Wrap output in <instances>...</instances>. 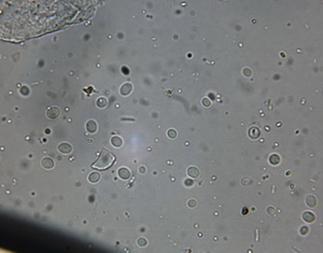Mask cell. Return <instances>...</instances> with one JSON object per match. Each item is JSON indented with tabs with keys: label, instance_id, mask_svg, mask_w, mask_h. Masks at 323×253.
Wrapping results in <instances>:
<instances>
[{
	"label": "cell",
	"instance_id": "1",
	"mask_svg": "<svg viewBox=\"0 0 323 253\" xmlns=\"http://www.w3.org/2000/svg\"><path fill=\"white\" fill-rule=\"evenodd\" d=\"M112 161H113V156L108 151L103 150L101 151V154H100V157L98 158V161L96 162V164L93 165V167L99 169H106L112 164Z\"/></svg>",
	"mask_w": 323,
	"mask_h": 253
},
{
	"label": "cell",
	"instance_id": "2",
	"mask_svg": "<svg viewBox=\"0 0 323 253\" xmlns=\"http://www.w3.org/2000/svg\"><path fill=\"white\" fill-rule=\"evenodd\" d=\"M59 114H60V109H59L58 107L55 106L50 107L46 110V116H48V119H51V120H54L56 117H58Z\"/></svg>",
	"mask_w": 323,
	"mask_h": 253
},
{
	"label": "cell",
	"instance_id": "3",
	"mask_svg": "<svg viewBox=\"0 0 323 253\" xmlns=\"http://www.w3.org/2000/svg\"><path fill=\"white\" fill-rule=\"evenodd\" d=\"M57 150L62 153V154H70L72 152V146L68 142H62L60 144H58Z\"/></svg>",
	"mask_w": 323,
	"mask_h": 253
},
{
	"label": "cell",
	"instance_id": "4",
	"mask_svg": "<svg viewBox=\"0 0 323 253\" xmlns=\"http://www.w3.org/2000/svg\"><path fill=\"white\" fill-rule=\"evenodd\" d=\"M302 218H303V220H304L305 222H307V223H312V222H315V220H316V216H315V213L311 212V211H305V212L303 213Z\"/></svg>",
	"mask_w": 323,
	"mask_h": 253
},
{
	"label": "cell",
	"instance_id": "5",
	"mask_svg": "<svg viewBox=\"0 0 323 253\" xmlns=\"http://www.w3.org/2000/svg\"><path fill=\"white\" fill-rule=\"evenodd\" d=\"M132 91V85L130 83H124V84L121 86V89H120V93H121L122 96H127L129 95Z\"/></svg>",
	"mask_w": 323,
	"mask_h": 253
},
{
	"label": "cell",
	"instance_id": "6",
	"mask_svg": "<svg viewBox=\"0 0 323 253\" xmlns=\"http://www.w3.org/2000/svg\"><path fill=\"white\" fill-rule=\"evenodd\" d=\"M118 173H119V177L123 180H128L129 178H130V171H129V169L125 168V167H122V168L119 169Z\"/></svg>",
	"mask_w": 323,
	"mask_h": 253
},
{
	"label": "cell",
	"instance_id": "7",
	"mask_svg": "<svg viewBox=\"0 0 323 253\" xmlns=\"http://www.w3.org/2000/svg\"><path fill=\"white\" fill-rule=\"evenodd\" d=\"M41 165H42V167L45 169H51L54 167V162H53V159L50 157H44V158H42V161H41Z\"/></svg>",
	"mask_w": 323,
	"mask_h": 253
},
{
	"label": "cell",
	"instance_id": "8",
	"mask_svg": "<svg viewBox=\"0 0 323 253\" xmlns=\"http://www.w3.org/2000/svg\"><path fill=\"white\" fill-rule=\"evenodd\" d=\"M86 130L91 134H94L97 130V123H96L94 120H89V121L86 123Z\"/></svg>",
	"mask_w": 323,
	"mask_h": 253
},
{
	"label": "cell",
	"instance_id": "9",
	"mask_svg": "<svg viewBox=\"0 0 323 253\" xmlns=\"http://www.w3.org/2000/svg\"><path fill=\"white\" fill-rule=\"evenodd\" d=\"M187 176L190 177V178H193V179L197 178V177L199 176L198 168H196V167H194V166L189 167V168H187Z\"/></svg>",
	"mask_w": 323,
	"mask_h": 253
},
{
	"label": "cell",
	"instance_id": "10",
	"mask_svg": "<svg viewBox=\"0 0 323 253\" xmlns=\"http://www.w3.org/2000/svg\"><path fill=\"white\" fill-rule=\"evenodd\" d=\"M317 202H317V198H316V196H313V195H308V196L306 197V204H307V206L310 207V208L316 207Z\"/></svg>",
	"mask_w": 323,
	"mask_h": 253
},
{
	"label": "cell",
	"instance_id": "11",
	"mask_svg": "<svg viewBox=\"0 0 323 253\" xmlns=\"http://www.w3.org/2000/svg\"><path fill=\"white\" fill-rule=\"evenodd\" d=\"M111 144H112L114 148H121L122 144H123V140H122L121 137L114 136L111 138Z\"/></svg>",
	"mask_w": 323,
	"mask_h": 253
},
{
	"label": "cell",
	"instance_id": "12",
	"mask_svg": "<svg viewBox=\"0 0 323 253\" xmlns=\"http://www.w3.org/2000/svg\"><path fill=\"white\" fill-rule=\"evenodd\" d=\"M248 134H249L250 138H252V139H256V138H259L260 137V129L257 128V127H251V128L249 129V132H248Z\"/></svg>",
	"mask_w": 323,
	"mask_h": 253
},
{
	"label": "cell",
	"instance_id": "13",
	"mask_svg": "<svg viewBox=\"0 0 323 253\" xmlns=\"http://www.w3.org/2000/svg\"><path fill=\"white\" fill-rule=\"evenodd\" d=\"M280 162H281V159H280V156L278 154H272L269 156V163H270L272 165H274V166L278 165Z\"/></svg>",
	"mask_w": 323,
	"mask_h": 253
},
{
	"label": "cell",
	"instance_id": "14",
	"mask_svg": "<svg viewBox=\"0 0 323 253\" xmlns=\"http://www.w3.org/2000/svg\"><path fill=\"white\" fill-rule=\"evenodd\" d=\"M99 179H100L99 173H96V171L92 173L89 176H88V180H89V182H92V183H96V182H98Z\"/></svg>",
	"mask_w": 323,
	"mask_h": 253
},
{
	"label": "cell",
	"instance_id": "15",
	"mask_svg": "<svg viewBox=\"0 0 323 253\" xmlns=\"http://www.w3.org/2000/svg\"><path fill=\"white\" fill-rule=\"evenodd\" d=\"M96 105H97V107L98 108H105V107L107 106V99L103 98V97H100V98L97 99V101H96Z\"/></svg>",
	"mask_w": 323,
	"mask_h": 253
},
{
	"label": "cell",
	"instance_id": "16",
	"mask_svg": "<svg viewBox=\"0 0 323 253\" xmlns=\"http://www.w3.org/2000/svg\"><path fill=\"white\" fill-rule=\"evenodd\" d=\"M137 243H138V246L139 247H146L147 246L148 241H147V239L146 238H142V237H141V238H139L138 240H137Z\"/></svg>",
	"mask_w": 323,
	"mask_h": 253
},
{
	"label": "cell",
	"instance_id": "17",
	"mask_svg": "<svg viewBox=\"0 0 323 253\" xmlns=\"http://www.w3.org/2000/svg\"><path fill=\"white\" fill-rule=\"evenodd\" d=\"M167 135H168V137L170 139H175L177 137V132L175 129H169L168 132H167Z\"/></svg>",
	"mask_w": 323,
	"mask_h": 253
},
{
	"label": "cell",
	"instance_id": "18",
	"mask_svg": "<svg viewBox=\"0 0 323 253\" xmlns=\"http://www.w3.org/2000/svg\"><path fill=\"white\" fill-rule=\"evenodd\" d=\"M242 72H243L245 77H251L252 76V70L250 69V68H245V69L242 70Z\"/></svg>",
	"mask_w": 323,
	"mask_h": 253
},
{
	"label": "cell",
	"instance_id": "19",
	"mask_svg": "<svg viewBox=\"0 0 323 253\" xmlns=\"http://www.w3.org/2000/svg\"><path fill=\"white\" fill-rule=\"evenodd\" d=\"M21 94L24 96H27L29 94V88L27 87V86H23V87L21 88Z\"/></svg>",
	"mask_w": 323,
	"mask_h": 253
},
{
	"label": "cell",
	"instance_id": "20",
	"mask_svg": "<svg viewBox=\"0 0 323 253\" xmlns=\"http://www.w3.org/2000/svg\"><path fill=\"white\" fill-rule=\"evenodd\" d=\"M202 103L204 107H210L211 106V101H210L209 98H204L202 100Z\"/></svg>",
	"mask_w": 323,
	"mask_h": 253
},
{
	"label": "cell",
	"instance_id": "21",
	"mask_svg": "<svg viewBox=\"0 0 323 253\" xmlns=\"http://www.w3.org/2000/svg\"><path fill=\"white\" fill-rule=\"evenodd\" d=\"M250 182H251V179H250L249 177H245V178L241 180V184H242V185H248Z\"/></svg>",
	"mask_w": 323,
	"mask_h": 253
},
{
	"label": "cell",
	"instance_id": "22",
	"mask_svg": "<svg viewBox=\"0 0 323 253\" xmlns=\"http://www.w3.org/2000/svg\"><path fill=\"white\" fill-rule=\"evenodd\" d=\"M187 205H189V207H191V208H194L195 206L197 205V202H196L195 199H190V200L187 202Z\"/></svg>",
	"mask_w": 323,
	"mask_h": 253
},
{
	"label": "cell",
	"instance_id": "23",
	"mask_svg": "<svg viewBox=\"0 0 323 253\" xmlns=\"http://www.w3.org/2000/svg\"><path fill=\"white\" fill-rule=\"evenodd\" d=\"M308 227H306V226H303V227L301 228V234L302 235H306L307 233H308Z\"/></svg>",
	"mask_w": 323,
	"mask_h": 253
},
{
	"label": "cell",
	"instance_id": "24",
	"mask_svg": "<svg viewBox=\"0 0 323 253\" xmlns=\"http://www.w3.org/2000/svg\"><path fill=\"white\" fill-rule=\"evenodd\" d=\"M267 213H268V214H270V216H272V214L275 213V209H274L272 207H268V208H267Z\"/></svg>",
	"mask_w": 323,
	"mask_h": 253
},
{
	"label": "cell",
	"instance_id": "25",
	"mask_svg": "<svg viewBox=\"0 0 323 253\" xmlns=\"http://www.w3.org/2000/svg\"><path fill=\"white\" fill-rule=\"evenodd\" d=\"M184 184L187 185V186H192V185H193V181H191V180H185Z\"/></svg>",
	"mask_w": 323,
	"mask_h": 253
},
{
	"label": "cell",
	"instance_id": "26",
	"mask_svg": "<svg viewBox=\"0 0 323 253\" xmlns=\"http://www.w3.org/2000/svg\"><path fill=\"white\" fill-rule=\"evenodd\" d=\"M140 173H146V168H144V167H140Z\"/></svg>",
	"mask_w": 323,
	"mask_h": 253
}]
</instances>
